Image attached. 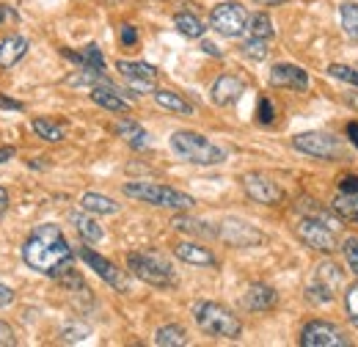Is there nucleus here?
<instances>
[{
    "instance_id": "6",
    "label": "nucleus",
    "mask_w": 358,
    "mask_h": 347,
    "mask_svg": "<svg viewBox=\"0 0 358 347\" xmlns=\"http://www.w3.org/2000/svg\"><path fill=\"white\" fill-rule=\"evenodd\" d=\"M295 234L306 248H312L317 254H334L342 246L334 226H328L320 215H301V220L295 223Z\"/></svg>"
},
{
    "instance_id": "19",
    "label": "nucleus",
    "mask_w": 358,
    "mask_h": 347,
    "mask_svg": "<svg viewBox=\"0 0 358 347\" xmlns=\"http://www.w3.org/2000/svg\"><path fill=\"white\" fill-rule=\"evenodd\" d=\"M31 50V42L20 34H11L0 42V69H11L14 64H20Z\"/></svg>"
},
{
    "instance_id": "20",
    "label": "nucleus",
    "mask_w": 358,
    "mask_h": 347,
    "mask_svg": "<svg viewBox=\"0 0 358 347\" xmlns=\"http://www.w3.org/2000/svg\"><path fill=\"white\" fill-rule=\"evenodd\" d=\"M155 102L163 108V111H169V113H177V116H193V105L177 94V91H169V88H157L155 94Z\"/></svg>"
},
{
    "instance_id": "22",
    "label": "nucleus",
    "mask_w": 358,
    "mask_h": 347,
    "mask_svg": "<svg viewBox=\"0 0 358 347\" xmlns=\"http://www.w3.org/2000/svg\"><path fill=\"white\" fill-rule=\"evenodd\" d=\"M80 210H86L91 215H116L119 204L102 193H83L80 196Z\"/></svg>"
},
{
    "instance_id": "10",
    "label": "nucleus",
    "mask_w": 358,
    "mask_h": 347,
    "mask_svg": "<svg viewBox=\"0 0 358 347\" xmlns=\"http://www.w3.org/2000/svg\"><path fill=\"white\" fill-rule=\"evenodd\" d=\"M298 342L303 347H350L348 334L336 323H328V320H312V323H306L301 328Z\"/></svg>"
},
{
    "instance_id": "4",
    "label": "nucleus",
    "mask_w": 358,
    "mask_h": 347,
    "mask_svg": "<svg viewBox=\"0 0 358 347\" xmlns=\"http://www.w3.org/2000/svg\"><path fill=\"white\" fill-rule=\"evenodd\" d=\"M124 196L138 199L143 204H152V207H163V210H193L196 207V199L182 193L177 187H169V185H157V182H127L124 187Z\"/></svg>"
},
{
    "instance_id": "3",
    "label": "nucleus",
    "mask_w": 358,
    "mask_h": 347,
    "mask_svg": "<svg viewBox=\"0 0 358 347\" xmlns=\"http://www.w3.org/2000/svg\"><path fill=\"white\" fill-rule=\"evenodd\" d=\"M171 149L179 160L193 166H221L226 160V152L215 146L210 138H204L196 130H177L171 135Z\"/></svg>"
},
{
    "instance_id": "12",
    "label": "nucleus",
    "mask_w": 358,
    "mask_h": 347,
    "mask_svg": "<svg viewBox=\"0 0 358 347\" xmlns=\"http://www.w3.org/2000/svg\"><path fill=\"white\" fill-rule=\"evenodd\" d=\"M78 257L86 262V264H89L91 270H94L105 284H110V287H113V290H119V292H130L127 273H124V270H119L110 260H105L102 254H96V251L89 248V246H80V248H78Z\"/></svg>"
},
{
    "instance_id": "44",
    "label": "nucleus",
    "mask_w": 358,
    "mask_h": 347,
    "mask_svg": "<svg viewBox=\"0 0 358 347\" xmlns=\"http://www.w3.org/2000/svg\"><path fill=\"white\" fill-rule=\"evenodd\" d=\"M14 304V290L11 287H6V284H0V309L3 306Z\"/></svg>"
},
{
    "instance_id": "39",
    "label": "nucleus",
    "mask_w": 358,
    "mask_h": 347,
    "mask_svg": "<svg viewBox=\"0 0 358 347\" xmlns=\"http://www.w3.org/2000/svg\"><path fill=\"white\" fill-rule=\"evenodd\" d=\"M257 119H259L262 125H270V122L275 119V111H273V102H270L268 97H259V108H257Z\"/></svg>"
},
{
    "instance_id": "45",
    "label": "nucleus",
    "mask_w": 358,
    "mask_h": 347,
    "mask_svg": "<svg viewBox=\"0 0 358 347\" xmlns=\"http://www.w3.org/2000/svg\"><path fill=\"white\" fill-rule=\"evenodd\" d=\"M14 155H17V149H14V146H0V166H3V163H8Z\"/></svg>"
},
{
    "instance_id": "32",
    "label": "nucleus",
    "mask_w": 358,
    "mask_h": 347,
    "mask_svg": "<svg viewBox=\"0 0 358 347\" xmlns=\"http://www.w3.org/2000/svg\"><path fill=\"white\" fill-rule=\"evenodd\" d=\"M339 22H342V31H345L350 39L358 42V3L345 0V3L339 6Z\"/></svg>"
},
{
    "instance_id": "15",
    "label": "nucleus",
    "mask_w": 358,
    "mask_h": 347,
    "mask_svg": "<svg viewBox=\"0 0 358 347\" xmlns=\"http://www.w3.org/2000/svg\"><path fill=\"white\" fill-rule=\"evenodd\" d=\"M91 102L110 113H130V102L124 99V91H119L113 83H99L91 88Z\"/></svg>"
},
{
    "instance_id": "41",
    "label": "nucleus",
    "mask_w": 358,
    "mask_h": 347,
    "mask_svg": "<svg viewBox=\"0 0 358 347\" xmlns=\"http://www.w3.org/2000/svg\"><path fill=\"white\" fill-rule=\"evenodd\" d=\"M119 39H122V44H124V47H133V44H138V31H135L133 25H122Z\"/></svg>"
},
{
    "instance_id": "49",
    "label": "nucleus",
    "mask_w": 358,
    "mask_h": 347,
    "mask_svg": "<svg viewBox=\"0 0 358 347\" xmlns=\"http://www.w3.org/2000/svg\"><path fill=\"white\" fill-rule=\"evenodd\" d=\"M345 102H348L350 108H356V111H358V91H356V94H345Z\"/></svg>"
},
{
    "instance_id": "11",
    "label": "nucleus",
    "mask_w": 358,
    "mask_h": 347,
    "mask_svg": "<svg viewBox=\"0 0 358 347\" xmlns=\"http://www.w3.org/2000/svg\"><path fill=\"white\" fill-rule=\"evenodd\" d=\"M243 190H245V196L251 201L265 204V207H278L284 201V187L262 171L243 174Z\"/></svg>"
},
{
    "instance_id": "16",
    "label": "nucleus",
    "mask_w": 358,
    "mask_h": 347,
    "mask_svg": "<svg viewBox=\"0 0 358 347\" xmlns=\"http://www.w3.org/2000/svg\"><path fill=\"white\" fill-rule=\"evenodd\" d=\"M243 91H245V83L237 75H221L210 88V97L218 108H226V105H234L243 97Z\"/></svg>"
},
{
    "instance_id": "29",
    "label": "nucleus",
    "mask_w": 358,
    "mask_h": 347,
    "mask_svg": "<svg viewBox=\"0 0 358 347\" xmlns=\"http://www.w3.org/2000/svg\"><path fill=\"white\" fill-rule=\"evenodd\" d=\"M174 229L177 232H185V234H199V237H218V229L199 220V218H187V215H177L174 218Z\"/></svg>"
},
{
    "instance_id": "18",
    "label": "nucleus",
    "mask_w": 358,
    "mask_h": 347,
    "mask_svg": "<svg viewBox=\"0 0 358 347\" xmlns=\"http://www.w3.org/2000/svg\"><path fill=\"white\" fill-rule=\"evenodd\" d=\"M278 304V292L270 284H251L243 295V306L248 311H270Z\"/></svg>"
},
{
    "instance_id": "31",
    "label": "nucleus",
    "mask_w": 358,
    "mask_h": 347,
    "mask_svg": "<svg viewBox=\"0 0 358 347\" xmlns=\"http://www.w3.org/2000/svg\"><path fill=\"white\" fill-rule=\"evenodd\" d=\"M31 130L36 132V138H42L47 143H61L64 138H66V130L61 127V125H55V122H50V119H34L31 122Z\"/></svg>"
},
{
    "instance_id": "14",
    "label": "nucleus",
    "mask_w": 358,
    "mask_h": 347,
    "mask_svg": "<svg viewBox=\"0 0 358 347\" xmlns=\"http://www.w3.org/2000/svg\"><path fill=\"white\" fill-rule=\"evenodd\" d=\"M270 86L289 88V91H309L312 80H309V72L298 64H275L270 69Z\"/></svg>"
},
{
    "instance_id": "47",
    "label": "nucleus",
    "mask_w": 358,
    "mask_h": 347,
    "mask_svg": "<svg viewBox=\"0 0 358 347\" xmlns=\"http://www.w3.org/2000/svg\"><path fill=\"white\" fill-rule=\"evenodd\" d=\"M201 50H204L207 55H215V58H221V55H224V52H221V50H218L213 42H204V44H201Z\"/></svg>"
},
{
    "instance_id": "7",
    "label": "nucleus",
    "mask_w": 358,
    "mask_h": 347,
    "mask_svg": "<svg viewBox=\"0 0 358 347\" xmlns=\"http://www.w3.org/2000/svg\"><path fill=\"white\" fill-rule=\"evenodd\" d=\"M292 146L301 152V155H309V157H317V160H348L345 155V143L331 135V132L322 130H309V132H298L292 138Z\"/></svg>"
},
{
    "instance_id": "40",
    "label": "nucleus",
    "mask_w": 358,
    "mask_h": 347,
    "mask_svg": "<svg viewBox=\"0 0 358 347\" xmlns=\"http://www.w3.org/2000/svg\"><path fill=\"white\" fill-rule=\"evenodd\" d=\"M336 190L358 199V174H345V176L339 179V187H336Z\"/></svg>"
},
{
    "instance_id": "26",
    "label": "nucleus",
    "mask_w": 358,
    "mask_h": 347,
    "mask_svg": "<svg viewBox=\"0 0 358 347\" xmlns=\"http://www.w3.org/2000/svg\"><path fill=\"white\" fill-rule=\"evenodd\" d=\"M174 28H177L185 39H201L204 31H207L204 22H201L196 14H190V11H179V14H174Z\"/></svg>"
},
{
    "instance_id": "35",
    "label": "nucleus",
    "mask_w": 358,
    "mask_h": 347,
    "mask_svg": "<svg viewBox=\"0 0 358 347\" xmlns=\"http://www.w3.org/2000/svg\"><path fill=\"white\" fill-rule=\"evenodd\" d=\"M328 75H331L334 80H342V83H350V86L358 88V69H353V66L331 64V66H328Z\"/></svg>"
},
{
    "instance_id": "43",
    "label": "nucleus",
    "mask_w": 358,
    "mask_h": 347,
    "mask_svg": "<svg viewBox=\"0 0 358 347\" xmlns=\"http://www.w3.org/2000/svg\"><path fill=\"white\" fill-rule=\"evenodd\" d=\"M0 345H17V339H14V331H11L6 323H0Z\"/></svg>"
},
{
    "instance_id": "25",
    "label": "nucleus",
    "mask_w": 358,
    "mask_h": 347,
    "mask_svg": "<svg viewBox=\"0 0 358 347\" xmlns=\"http://www.w3.org/2000/svg\"><path fill=\"white\" fill-rule=\"evenodd\" d=\"M331 213L339 218V220L358 223V199L336 190V196H334V201H331Z\"/></svg>"
},
{
    "instance_id": "36",
    "label": "nucleus",
    "mask_w": 358,
    "mask_h": 347,
    "mask_svg": "<svg viewBox=\"0 0 358 347\" xmlns=\"http://www.w3.org/2000/svg\"><path fill=\"white\" fill-rule=\"evenodd\" d=\"M89 334H91V328L83 325V323H75V325H64V328H61V339L69 342V345H72V342H83Z\"/></svg>"
},
{
    "instance_id": "28",
    "label": "nucleus",
    "mask_w": 358,
    "mask_h": 347,
    "mask_svg": "<svg viewBox=\"0 0 358 347\" xmlns=\"http://www.w3.org/2000/svg\"><path fill=\"white\" fill-rule=\"evenodd\" d=\"M64 83L66 86H99V83H110L108 78H105V69H94V66H80L75 75H69V78H64Z\"/></svg>"
},
{
    "instance_id": "51",
    "label": "nucleus",
    "mask_w": 358,
    "mask_h": 347,
    "mask_svg": "<svg viewBox=\"0 0 358 347\" xmlns=\"http://www.w3.org/2000/svg\"><path fill=\"white\" fill-rule=\"evenodd\" d=\"M6 17H8V8H6V6H0V25H3V20H6Z\"/></svg>"
},
{
    "instance_id": "2",
    "label": "nucleus",
    "mask_w": 358,
    "mask_h": 347,
    "mask_svg": "<svg viewBox=\"0 0 358 347\" xmlns=\"http://www.w3.org/2000/svg\"><path fill=\"white\" fill-rule=\"evenodd\" d=\"M193 320L207 337H215V339H240L243 337V323L224 304H215V301L193 304Z\"/></svg>"
},
{
    "instance_id": "5",
    "label": "nucleus",
    "mask_w": 358,
    "mask_h": 347,
    "mask_svg": "<svg viewBox=\"0 0 358 347\" xmlns=\"http://www.w3.org/2000/svg\"><path fill=\"white\" fill-rule=\"evenodd\" d=\"M127 267H130V273L135 278H141L149 287H157V290L177 287V273H174L171 262L166 260L163 254H157V251H133V254H127Z\"/></svg>"
},
{
    "instance_id": "8",
    "label": "nucleus",
    "mask_w": 358,
    "mask_h": 347,
    "mask_svg": "<svg viewBox=\"0 0 358 347\" xmlns=\"http://www.w3.org/2000/svg\"><path fill=\"white\" fill-rule=\"evenodd\" d=\"M210 28L218 31L226 39H237L248 31V11L243 3L237 0H226V3H218L210 14Z\"/></svg>"
},
{
    "instance_id": "24",
    "label": "nucleus",
    "mask_w": 358,
    "mask_h": 347,
    "mask_svg": "<svg viewBox=\"0 0 358 347\" xmlns=\"http://www.w3.org/2000/svg\"><path fill=\"white\" fill-rule=\"evenodd\" d=\"M116 72L124 80H155L157 69L152 64H141V61H116Z\"/></svg>"
},
{
    "instance_id": "21",
    "label": "nucleus",
    "mask_w": 358,
    "mask_h": 347,
    "mask_svg": "<svg viewBox=\"0 0 358 347\" xmlns=\"http://www.w3.org/2000/svg\"><path fill=\"white\" fill-rule=\"evenodd\" d=\"M119 138H124V143H130L133 149H149V132L143 130L133 119H119L116 122Z\"/></svg>"
},
{
    "instance_id": "17",
    "label": "nucleus",
    "mask_w": 358,
    "mask_h": 347,
    "mask_svg": "<svg viewBox=\"0 0 358 347\" xmlns=\"http://www.w3.org/2000/svg\"><path fill=\"white\" fill-rule=\"evenodd\" d=\"M174 257L185 264H196V267H215L218 264L215 254L210 248H204L199 243H190V240H182L174 246Z\"/></svg>"
},
{
    "instance_id": "30",
    "label": "nucleus",
    "mask_w": 358,
    "mask_h": 347,
    "mask_svg": "<svg viewBox=\"0 0 358 347\" xmlns=\"http://www.w3.org/2000/svg\"><path fill=\"white\" fill-rule=\"evenodd\" d=\"M64 55H66V58H72L78 66H94V69H105V55H102V50H99L96 44H86L80 52H69V50H64Z\"/></svg>"
},
{
    "instance_id": "48",
    "label": "nucleus",
    "mask_w": 358,
    "mask_h": 347,
    "mask_svg": "<svg viewBox=\"0 0 358 347\" xmlns=\"http://www.w3.org/2000/svg\"><path fill=\"white\" fill-rule=\"evenodd\" d=\"M8 210V193H6V187H0V215Z\"/></svg>"
},
{
    "instance_id": "38",
    "label": "nucleus",
    "mask_w": 358,
    "mask_h": 347,
    "mask_svg": "<svg viewBox=\"0 0 358 347\" xmlns=\"http://www.w3.org/2000/svg\"><path fill=\"white\" fill-rule=\"evenodd\" d=\"M345 311H348V320L358 328V284H350L345 290Z\"/></svg>"
},
{
    "instance_id": "33",
    "label": "nucleus",
    "mask_w": 358,
    "mask_h": 347,
    "mask_svg": "<svg viewBox=\"0 0 358 347\" xmlns=\"http://www.w3.org/2000/svg\"><path fill=\"white\" fill-rule=\"evenodd\" d=\"M248 34L257 36V39H273L275 36V28H273V20H270L265 11L248 17Z\"/></svg>"
},
{
    "instance_id": "37",
    "label": "nucleus",
    "mask_w": 358,
    "mask_h": 347,
    "mask_svg": "<svg viewBox=\"0 0 358 347\" xmlns=\"http://www.w3.org/2000/svg\"><path fill=\"white\" fill-rule=\"evenodd\" d=\"M339 251L345 254V262L348 267L358 276V237H345V243L339 246Z\"/></svg>"
},
{
    "instance_id": "34",
    "label": "nucleus",
    "mask_w": 358,
    "mask_h": 347,
    "mask_svg": "<svg viewBox=\"0 0 358 347\" xmlns=\"http://www.w3.org/2000/svg\"><path fill=\"white\" fill-rule=\"evenodd\" d=\"M240 50H243V55L251 58V61H265V58L270 55L268 39H257V36H251L248 42L240 44Z\"/></svg>"
},
{
    "instance_id": "13",
    "label": "nucleus",
    "mask_w": 358,
    "mask_h": 347,
    "mask_svg": "<svg viewBox=\"0 0 358 347\" xmlns=\"http://www.w3.org/2000/svg\"><path fill=\"white\" fill-rule=\"evenodd\" d=\"M218 237L224 243H229L231 248H257V246H262L268 240L257 226H251V223H245L240 218H226L221 223V229H218Z\"/></svg>"
},
{
    "instance_id": "23",
    "label": "nucleus",
    "mask_w": 358,
    "mask_h": 347,
    "mask_svg": "<svg viewBox=\"0 0 358 347\" xmlns=\"http://www.w3.org/2000/svg\"><path fill=\"white\" fill-rule=\"evenodd\" d=\"M157 347H185L190 339H187V331L177 325V323H169V325H160L155 331V339H152Z\"/></svg>"
},
{
    "instance_id": "27",
    "label": "nucleus",
    "mask_w": 358,
    "mask_h": 347,
    "mask_svg": "<svg viewBox=\"0 0 358 347\" xmlns=\"http://www.w3.org/2000/svg\"><path fill=\"white\" fill-rule=\"evenodd\" d=\"M69 220L75 223V229H78V234L86 240V243H99L102 237H105V232H102V226L94 220V218H89L86 213H72L69 215Z\"/></svg>"
},
{
    "instance_id": "42",
    "label": "nucleus",
    "mask_w": 358,
    "mask_h": 347,
    "mask_svg": "<svg viewBox=\"0 0 358 347\" xmlns=\"http://www.w3.org/2000/svg\"><path fill=\"white\" fill-rule=\"evenodd\" d=\"M0 108H3V111H25V105H22L20 99H11V97H3V94H0Z\"/></svg>"
},
{
    "instance_id": "50",
    "label": "nucleus",
    "mask_w": 358,
    "mask_h": 347,
    "mask_svg": "<svg viewBox=\"0 0 358 347\" xmlns=\"http://www.w3.org/2000/svg\"><path fill=\"white\" fill-rule=\"evenodd\" d=\"M254 3H257V6H284V3H287V0H254Z\"/></svg>"
},
{
    "instance_id": "9",
    "label": "nucleus",
    "mask_w": 358,
    "mask_h": 347,
    "mask_svg": "<svg viewBox=\"0 0 358 347\" xmlns=\"http://www.w3.org/2000/svg\"><path fill=\"white\" fill-rule=\"evenodd\" d=\"M342 281H345L342 267H339V264H334V262H325V264L314 267V276H312V281H309L306 298H309L312 304H317V306L331 304V301H334V295L339 292Z\"/></svg>"
},
{
    "instance_id": "46",
    "label": "nucleus",
    "mask_w": 358,
    "mask_h": 347,
    "mask_svg": "<svg viewBox=\"0 0 358 347\" xmlns=\"http://www.w3.org/2000/svg\"><path fill=\"white\" fill-rule=\"evenodd\" d=\"M348 138H350V143L358 149V122H350V125H348Z\"/></svg>"
},
{
    "instance_id": "1",
    "label": "nucleus",
    "mask_w": 358,
    "mask_h": 347,
    "mask_svg": "<svg viewBox=\"0 0 358 347\" xmlns=\"http://www.w3.org/2000/svg\"><path fill=\"white\" fill-rule=\"evenodd\" d=\"M22 262L50 278H61L69 270H75V251L69 248L64 232L55 223H39L20 248Z\"/></svg>"
}]
</instances>
